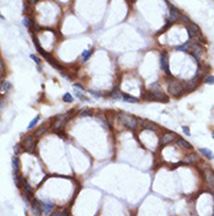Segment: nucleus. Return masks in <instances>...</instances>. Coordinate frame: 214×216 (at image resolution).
Masks as SVG:
<instances>
[{"mask_svg":"<svg viewBox=\"0 0 214 216\" xmlns=\"http://www.w3.org/2000/svg\"><path fill=\"white\" fill-rule=\"evenodd\" d=\"M149 93H150V95H151V98L153 100H159V101H164V102L169 101V98L164 94V92H163V89H162V87H160V85L158 82L152 84L150 86Z\"/></svg>","mask_w":214,"mask_h":216,"instance_id":"1","label":"nucleus"},{"mask_svg":"<svg viewBox=\"0 0 214 216\" xmlns=\"http://www.w3.org/2000/svg\"><path fill=\"white\" fill-rule=\"evenodd\" d=\"M118 119L122 122V125H124L125 127H128L129 129H135L137 127V117H135L133 115H130L128 113H119L118 114Z\"/></svg>","mask_w":214,"mask_h":216,"instance_id":"2","label":"nucleus"},{"mask_svg":"<svg viewBox=\"0 0 214 216\" xmlns=\"http://www.w3.org/2000/svg\"><path fill=\"white\" fill-rule=\"evenodd\" d=\"M167 89H169V93L174 96V98H178L183 94V91H184V85L183 82L176 80V79H172L170 82H169V86H167Z\"/></svg>","mask_w":214,"mask_h":216,"instance_id":"3","label":"nucleus"},{"mask_svg":"<svg viewBox=\"0 0 214 216\" xmlns=\"http://www.w3.org/2000/svg\"><path fill=\"white\" fill-rule=\"evenodd\" d=\"M25 152L27 153H33L35 149V142H34V135H28L22 140V146H21Z\"/></svg>","mask_w":214,"mask_h":216,"instance_id":"4","label":"nucleus"},{"mask_svg":"<svg viewBox=\"0 0 214 216\" xmlns=\"http://www.w3.org/2000/svg\"><path fill=\"white\" fill-rule=\"evenodd\" d=\"M204 179L207 186L209 187V189L214 191V172L211 168H206L204 170Z\"/></svg>","mask_w":214,"mask_h":216,"instance_id":"5","label":"nucleus"},{"mask_svg":"<svg viewBox=\"0 0 214 216\" xmlns=\"http://www.w3.org/2000/svg\"><path fill=\"white\" fill-rule=\"evenodd\" d=\"M160 68L165 72L167 75H171V72H170V60H169L167 53H162V55H160Z\"/></svg>","mask_w":214,"mask_h":216,"instance_id":"6","label":"nucleus"},{"mask_svg":"<svg viewBox=\"0 0 214 216\" xmlns=\"http://www.w3.org/2000/svg\"><path fill=\"white\" fill-rule=\"evenodd\" d=\"M186 30H187V33H188V37L190 38H195L197 35L200 34V27L197 24H194V23L188 24V26L186 27Z\"/></svg>","mask_w":214,"mask_h":216,"instance_id":"7","label":"nucleus"},{"mask_svg":"<svg viewBox=\"0 0 214 216\" xmlns=\"http://www.w3.org/2000/svg\"><path fill=\"white\" fill-rule=\"evenodd\" d=\"M177 134L176 133H172V132H166L164 135H163V137H162V145L163 146H166V145H169V143H171V142H173L176 139H177Z\"/></svg>","mask_w":214,"mask_h":216,"instance_id":"8","label":"nucleus"},{"mask_svg":"<svg viewBox=\"0 0 214 216\" xmlns=\"http://www.w3.org/2000/svg\"><path fill=\"white\" fill-rule=\"evenodd\" d=\"M32 212L34 216H41L42 215V203L39 202L38 200L32 201Z\"/></svg>","mask_w":214,"mask_h":216,"instance_id":"9","label":"nucleus"},{"mask_svg":"<svg viewBox=\"0 0 214 216\" xmlns=\"http://www.w3.org/2000/svg\"><path fill=\"white\" fill-rule=\"evenodd\" d=\"M180 15H181V13H180V11L178 8H176L174 6L170 7V19H169V21L176 23V21H178L180 19Z\"/></svg>","mask_w":214,"mask_h":216,"instance_id":"10","label":"nucleus"},{"mask_svg":"<svg viewBox=\"0 0 214 216\" xmlns=\"http://www.w3.org/2000/svg\"><path fill=\"white\" fill-rule=\"evenodd\" d=\"M68 116V114H64V115H60L55 119L54 123H53V128L54 129H60L62 126H63V122L66 121V117Z\"/></svg>","mask_w":214,"mask_h":216,"instance_id":"11","label":"nucleus"},{"mask_svg":"<svg viewBox=\"0 0 214 216\" xmlns=\"http://www.w3.org/2000/svg\"><path fill=\"white\" fill-rule=\"evenodd\" d=\"M190 53H192V55H193L195 59H199V58L201 56V48H200V46L193 42V44H192V46H191Z\"/></svg>","mask_w":214,"mask_h":216,"instance_id":"12","label":"nucleus"},{"mask_svg":"<svg viewBox=\"0 0 214 216\" xmlns=\"http://www.w3.org/2000/svg\"><path fill=\"white\" fill-rule=\"evenodd\" d=\"M177 145L180 146V147L184 148V149H192V148H193V146L191 145V143H190L188 141H186L185 139H183V137H178Z\"/></svg>","mask_w":214,"mask_h":216,"instance_id":"13","label":"nucleus"},{"mask_svg":"<svg viewBox=\"0 0 214 216\" xmlns=\"http://www.w3.org/2000/svg\"><path fill=\"white\" fill-rule=\"evenodd\" d=\"M199 161H200V158H199V155H197L195 153L188 154V155L185 158V162H186V163H195V162H199Z\"/></svg>","mask_w":214,"mask_h":216,"instance_id":"14","label":"nucleus"},{"mask_svg":"<svg viewBox=\"0 0 214 216\" xmlns=\"http://www.w3.org/2000/svg\"><path fill=\"white\" fill-rule=\"evenodd\" d=\"M199 153H200L201 155H204L205 158L209 159V160H213V159H214V153H213L211 149H208V148H200V149H199Z\"/></svg>","mask_w":214,"mask_h":216,"instance_id":"15","label":"nucleus"},{"mask_svg":"<svg viewBox=\"0 0 214 216\" xmlns=\"http://www.w3.org/2000/svg\"><path fill=\"white\" fill-rule=\"evenodd\" d=\"M12 168H13L14 174H18L19 173V169H20V160H19L18 156H13L12 158Z\"/></svg>","mask_w":214,"mask_h":216,"instance_id":"16","label":"nucleus"},{"mask_svg":"<svg viewBox=\"0 0 214 216\" xmlns=\"http://www.w3.org/2000/svg\"><path fill=\"white\" fill-rule=\"evenodd\" d=\"M21 182H22V186H24V189H25V191L29 195V196H33V194H34V190L32 189V187L29 186V183L25 180V179H21Z\"/></svg>","mask_w":214,"mask_h":216,"instance_id":"17","label":"nucleus"},{"mask_svg":"<svg viewBox=\"0 0 214 216\" xmlns=\"http://www.w3.org/2000/svg\"><path fill=\"white\" fill-rule=\"evenodd\" d=\"M123 101L129 102V103H137V102H139V99H137L130 94H123Z\"/></svg>","mask_w":214,"mask_h":216,"instance_id":"18","label":"nucleus"},{"mask_svg":"<svg viewBox=\"0 0 214 216\" xmlns=\"http://www.w3.org/2000/svg\"><path fill=\"white\" fill-rule=\"evenodd\" d=\"M142 126L144 129H150V130H156L157 129V125L152 123V122H149V121H144L142 122Z\"/></svg>","mask_w":214,"mask_h":216,"instance_id":"19","label":"nucleus"},{"mask_svg":"<svg viewBox=\"0 0 214 216\" xmlns=\"http://www.w3.org/2000/svg\"><path fill=\"white\" fill-rule=\"evenodd\" d=\"M192 44H193V42H191V41H187V42H185L184 45H181V46H178V47H177V51H184V52H190V49H191V46H192Z\"/></svg>","mask_w":214,"mask_h":216,"instance_id":"20","label":"nucleus"},{"mask_svg":"<svg viewBox=\"0 0 214 216\" xmlns=\"http://www.w3.org/2000/svg\"><path fill=\"white\" fill-rule=\"evenodd\" d=\"M11 88V84L6 80H1V93H6Z\"/></svg>","mask_w":214,"mask_h":216,"instance_id":"21","label":"nucleus"},{"mask_svg":"<svg viewBox=\"0 0 214 216\" xmlns=\"http://www.w3.org/2000/svg\"><path fill=\"white\" fill-rule=\"evenodd\" d=\"M42 207H43V209H45L46 212H49L50 209L53 208V203L49 202V201H45V202H42Z\"/></svg>","mask_w":214,"mask_h":216,"instance_id":"22","label":"nucleus"},{"mask_svg":"<svg viewBox=\"0 0 214 216\" xmlns=\"http://www.w3.org/2000/svg\"><path fill=\"white\" fill-rule=\"evenodd\" d=\"M39 119H40V115H36V116H35V117H34V119H33V120L29 122V125H28V127H27V128H28V129H32V128H34V127L36 126V123L39 122Z\"/></svg>","mask_w":214,"mask_h":216,"instance_id":"23","label":"nucleus"},{"mask_svg":"<svg viewBox=\"0 0 214 216\" xmlns=\"http://www.w3.org/2000/svg\"><path fill=\"white\" fill-rule=\"evenodd\" d=\"M110 96H111L112 99H116V100H118V99H121V98H123V95H121V93L118 92V89H117V88L112 91V93L110 94Z\"/></svg>","mask_w":214,"mask_h":216,"instance_id":"24","label":"nucleus"},{"mask_svg":"<svg viewBox=\"0 0 214 216\" xmlns=\"http://www.w3.org/2000/svg\"><path fill=\"white\" fill-rule=\"evenodd\" d=\"M90 55H91V49H87V51H84L83 53H82V59H83V62H86L89 58H90Z\"/></svg>","mask_w":214,"mask_h":216,"instance_id":"25","label":"nucleus"},{"mask_svg":"<svg viewBox=\"0 0 214 216\" xmlns=\"http://www.w3.org/2000/svg\"><path fill=\"white\" fill-rule=\"evenodd\" d=\"M62 100L64 101V102H73V96H71V94H69V93H66L63 96H62Z\"/></svg>","mask_w":214,"mask_h":216,"instance_id":"26","label":"nucleus"},{"mask_svg":"<svg viewBox=\"0 0 214 216\" xmlns=\"http://www.w3.org/2000/svg\"><path fill=\"white\" fill-rule=\"evenodd\" d=\"M205 84L207 85H214V75H208L205 78Z\"/></svg>","mask_w":214,"mask_h":216,"instance_id":"27","label":"nucleus"},{"mask_svg":"<svg viewBox=\"0 0 214 216\" xmlns=\"http://www.w3.org/2000/svg\"><path fill=\"white\" fill-rule=\"evenodd\" d=\"M87 115H93V110L91 109H84L80 113V116H87Z\"/></svg>","mask_w":214,"mask_h":216,"instance_id":"28","label":"nucleus"},{"mask_svg":"<svg viewBox=\"0 0 214 216\" xmlns=\"http://www.w3.org/2000/svg\"><path fill=\"white\" fill-rule=\"evenodd\" d=\"M75 95H76L77 98H80L81 100H84V101H87V100H88V99H87V98H86V96H84L82 93H80L77 89H75Z\"/></svg>","mask_w":214,"mask_h":216,"instance_id":"29","label":"nucleus"},{"mask_svg":"<svg viewBox=\"0 0 214 216\" xmlns=\"http://www.w3.org/2000/svg\"><path fill=\"white\" fill-rule=\"evenodd\" d=\"M29 58H31L32 60H34V62H35L38 66L40 65V59H39V58L35 55V54H31V55H29Z\"/></svg>","mask_w":214,"mask_h":216,"instance_id":"30","label":"nucleus"},{"mask_svg":"<svg viewBox=\"0 0 214 216\" xmlns=\"http://www.w3.org/2000/svg\"><path fill=\"white\" fill-rule=\"evenodd\" d=\"M45 133V129L43 128H40V129H38L35 133H34V136H36V137H39L40 135H42Z\"/></svg>","mask_w":214,"mask_h":216,"instance_id":"31","label":"nucleus"},{"mask_svg":"<svg viewBox=\"0 0 214 216\" xmlns=\"http://www.w3.org/2000/svg\"><path fill=\"white\" fill-rule=\"evenodd\" d=\"M183 128V132L187 135V136H190L191 135V132H190V129H188V127H186V126H184V127H181Z\"/></svg>","mask_w":214,"mask_h":216,"instance_id":"32","label":"nucleus"},{"mask_svg":"<svg viewBox=\"0 0 214 216\" xmlns=\"http://www.w3.org/2000/svg\"><path fill=\"white\" fill-rule=\"evenodd\" d=\"M89 93L90 94H93L94 96H96V98H100V96H102V94L100 93V92H95V91H89Z\"/></svg>","mask_w":214,"mask_h":216,"instance_id":"33","label":"nucleus"},{"mask_svg":"<svg viewBox=\"0 0 214 216\" xmlns=\"http://www.w3.org/2000/svg\"><path fill=\"white\" fill-rule=\"evenodd\" d=\"M74 87H75V88H79L80 91H87V89H84L83 86H81V85H79V84H74Z\"/></svg>","mask_w":214,"mask_h":216,"instance_id":"34","label":"nucleus"},{"mask_svg":"<svg viewBox=\"0 0 214 216\" xmlns=\"http://www.w3.org/2000/svg\"><path fill=\"white\" fill-rule=\"evenodd\" d=\"M0 72H1V75L4 74V61H0Z\"/></svg>","mask_w":214,"mask_h":216,"instance_id":"35","label":"nucleus"},{"mask_svg":"<svg viewBox=\"0 0 214 216\" xmlns=\"http://www.w3.org/2000/svg\"><path fill=\"white\" fill-rule=\"evenodd\" d=\"M24 25H25L26 27H29V20H28L27 18H25V19H24Z\"/></svg>","mask_w":214,"mask_h":216,"instance_id":"36","label":"nucleus"},{"mask_svg":"<svg viewBox=\"0 0 214 216\" xmlns=\"http://www.w3.org/2000/svg\"><path fill=\"white\" fill-rule=\"evenodd\" d=\"M50 216H62V215H61V212H60V211H54V212H52V214H50Z\"/></svg>","mask_w":214,"mask_h":216,"instance_id":"37","label":"nucleus"},{"mask_svg":"<svg viewBox=\"0 0 214 216\" xmlns=\"http://www.w3.org/2000/svg\"><path fill=\"white\" fill-rule=\"evenodd\" d=\"M27 3H29L31 5H34V4L38 3V0H27Z\"/></svg>","mask_w":214,"mask_h":216,"instance_id":"38","label":"nucleus"},{"mask_svg":"<svg viewBox=\"0 0 214 216\" xmlns=\"http://www.w3.org/2000/svg\"><path fill=\"white\" fill-rule=\"evenodd\" d=\"M14 153H15V155H18V153H19V147H18V145L14 146Z\"/></svg>","mask_w":214,"mask_h":216,"instance_id":"39","label":"nucleus"},{"mask_svg":"<svg viewBox=\"0 0 214 216\" xmlns=\"http://www.w3.org/2000/svg\"><path fill=\"white\" fill-rule=\"evenodd\" d=\"M61 215H62V216H68V212H67V210H63V211H61Z\"/></svg>","mask_w":214,"mask_h":216,"instance_id":"40","label":"nucleus"},{"mask_svg":"<svg viewBox=\"0 0 214 216\" xmlns=\"http://www.w3.org/2000/svg\"><path fill=\"white\" fill-rule=\"evenodd\" d=\"M33 26H34V28H35V30H40V26H39V25H36V24H33Z\"/></svg>","mask_w":214,"mask_h":216,"instance_id":"41","label":"nucleus"},{"mask_svg":"<svg viewBox=\"0 0 214 216\" xmlns=\"http://www.w3.org/2000/svg\"><path fill=\"white\" fill-rule=\"evenodd\" d=\"M212 135H213V137H214V130H213V132H212Z\"/></svg>","mask_w":214,"mask_h":216,"instance_id":"42","label":"nucleus"}]
</instances>
